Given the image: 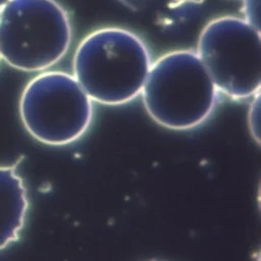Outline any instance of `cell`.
Instances as JSON below:
<instances>
[{"label":"cell","mask_w":261,"mask_h":261,"mask_svg":"<svg viewBox=\"0 0 261 261\" xmlns=\"http://www.w3.org/2000/svg\"><path fill=\"white\" fill-rule=\"evenodd\" d=\"M21 123L38 142L65 146L77 141L91 125L93 104L74 76L44 70L23 88L18 104Z\"/></svg>","instance_id":"cell-4"},{"label":"cell","mask_w":261,"mask_h":261,"mask_svg":"<svg viewBox=\"0 0 261 261\" xmlns=\"http://www.w3.org/2000/svg\"><path fill=\"white\" fill-rule=\"evenodd\" d=\"M20 158L0 164V252L16 243L25 226L30 200L19 172Z\"/></svg>","instance_id":"cell-6"},{"label":"cell","mask_w":261,"mask_h":261,"mask_svg":"<svg viewBox=\"0 0 261 261\" xmlns=\"http://www.w3.org/2000/svg\"><path fill=\"white\" fill-rule=\"evenodd\" d=\"M196 53L217 91L236 100L260 92V31L244 18L227 15L209 21Z\"/></svg>","instance_id":"cell-5"},{"label":"cell","mask_w":261,"mask_h":261,"mask_svg":"<svg viewBox=\"0 0 261 261\" xmlns=\"http://www.w3.org/2000/svg\"><path fill=\"white\" fill-rule=\"evenodd\" d=\"M1 60H2V59H1V55H0V62H1Z\"/></svg>","instance_id":"cell-10"},{"label":"cell","mask_w":261,"mask_h":261,"mask_svg":"<svg viewBox=\"0 0 261 261\" xmlns=\"http://www.w3.org/2000/svg\"><path fill=\"white\" fill-rule=\"evenodd\" d=\"M259 0H244L245 20L260 31V9Z\"/></svg>","instance_id":"cell-7"},{"label":"cell","mask_w":261,"mask_h":261,"mask_svg":"<svg viewBox=\"0 0 261 261\" xmlns=\"http://www.w3.org/2000/svg\"><path fill=\"white\" fill-rule=\"evenodd\" d=\"M151 64L139 36L122 28H103L77 45L72 75L92 101L116 106L141 94Z\"/></svg>","instance_id":"cell-1"},{"label":"cell","mask_w":261,"mask_h":261,"mask_svg":"<svg viewBox=\"0 0 261 261\" xmlns=\"http://www.w3.org/2000/svg\"><path fill=\"white\" fill-rule=\"evenodd\" d=\"M253 101L249 110V125L254 139L259 142V109H260V92L253 96Z\"/></svg>","instance_id":"cell-8"},{"label":"cell","mask_w":261,"mask_h":261,"mask_svg":"<svg viewBox=\"0 0 261 261\" xmlns=\"http://www.w3.org/2000/svg\"><path fill=\"white\" fill-rule=\"evenodd\" d=\"M217 92L197 53L175 50L151 64L141 95L155 122L169 129L187 130L212 114Z\"/></svg>","instance_id":"cell-2"},{"label":"cell","mask_w":261,"mask_h":261,"mask_svg":"<svg viewBox=\"0 0 261 261\" xmlns=\"http://www.w3.org/2000/svg\"><path fill=\"white\" fill-rule=\"evenodd\" d=\"M9 0H0V10H1V8L8 2Z\"/></svg>","instance_id":"cell-9"},{"label":"cell","mask_w":261,"mask_h":261,"mask_svg":"<svg viewBox=\"0 0 261 261\" xmlns=\"http://www.w3.org/2000/svg\"><path fill=\"white\" fill-rule=\"evenodd\" d=\"M71 25L55 0H9L0 10V55L9 66L44 71L67 53Z\"/></svg>","instance_id":"cell-3"}]
</instances>
